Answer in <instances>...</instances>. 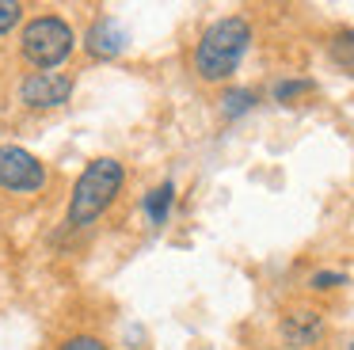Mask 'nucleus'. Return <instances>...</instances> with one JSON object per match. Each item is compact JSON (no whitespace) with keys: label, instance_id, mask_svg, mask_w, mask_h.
<instances>
[{"label":"nucleus","instance_id":"1","mask_svg":"<svg viewBox=\"0 0 354 350\" xmlns=\"http://www.w3.org/2000/svg\"><path fill=\"white\" fill-rule=\"evenodd\" d=\"M126 183V167L115 156H95L84 172L77 175L69 194V225L73 228H88L111 210V202L118 198Z\"/></svg>","mask_w":354,"mask_h":350},{"label":"nucleus","instance_id":"2","mask_svg":"<svg viewBox=\"0 0 354 350\" xmlns=\"http://www.w3.org/2000/svg\"><path fill=\"white\" fill-rule=\"evenodd\" d=\"M248 46H252V27L240 15L229 19H217L202 30L198 46H194V73L202 80H225V76L236 73V65L244 61Z\"/></svg>","mask_w":354,"mask_h":350},{"label":"nucleus","instance_id":"3","mask_svg":"<svg viewBox=\"0 0 354 350\" xmlns=\"http://www.w3.org/2000/svg\"><path fill=\"white\" fill-rule=\"evenodd\" d=\"M73 46H77V35H73V27L62 15H35L24 27V38H19V53H24L35 68L65 65Z\"/></svg>","mask_w":354,"mask_h":350},{"label":"nucleus","instance_id":"4","mask_svg":"<svg viewBox=\"0 0 354 350\" xmlns=\"http://www.w3.org/2000/svg\"><path fill=\"white\" fill-rule=\"evenodd\" d=\"M0 187L12 194H39L46 187V164L19 145H0Z\"/></svg>","mask_w":354,"mask_h":350},{"label":"nucleus","instance_id":"5","mask_svg":"<svg viewBox=\"0 0 354 350\" xmlns=\"http://www.w3.org/2000/svg\"><path fill=\"white\" fill-rule=\"evenodd\" d=\"M69 95H73V76H65V73H35L19 84V103L35 107V111L65 107Z\"/></svg>","mask_w":354,"mask_h":350},{"label":"nucleus","instance_id":"6","mask_svg":"<svg viewBox=\"0 0 354 350\" xmlns=\"http://www.w3.org/2000/svg\"><path fill=\"white\" fill-rule=\"evenodd\" d=\"M88 50L95 53V57H118V53L126 50V30L118 27L115 15H103V19L92 23V30H88Z\"/></svg>","mask_w":354,"mask_h":350},{"label":"nucleus","instance_id":"7","mask_svg":"<svg viewBox=\"0 0 354 350\" xmlns=\"http://www.w3.org/2000/svg\"><path fill=\"white\" fill-rule=\"evenodd\" d=\"M282 339L290 342L293 350L313 347V342L320 339V312H313V308L290 312V316L282 320Z\"/></svg>","mask_w":354,"mask_h":350},{"label":"nucleus","instance_id":"8","mask_svg":"<svg viewBox=\"0 0 354 350\" xmlns=\"http://www.w3.org/2000/svg\"><path fill=\"white\" fill-rule=\"evenodd\" d=\"M171 202H176V183H160L156 190H149L145 194V213L153 225H164L171 213Z\"/></svg>","mask_w":354,"mask_h":350},{"label":"nucleus","instance_id":"9","mask_svg":"<svg viewBox=\"0 0 354 350\" xmlns=\"http://www.w3.org/2000/svg\"><path fill=\"white\" fill-rule=\"evenodd\" d=\"M255 107V91L252 88H232L221 95V114L225 118H240V114H248Z\"/></svg>","mask_w":354,"mask_h":350},{"label":"nucleus","instance_id":"10","mask_svg":"<svg viewBox=\"0 0 354 350\" xmlns=\"http://www.w3.org/2000/svg\"><path fill=\"white\" fill-rule=\"evenodd\" d=\"M331 57L354 73V30H339V35L331 38Z\"/></svg>","mask_w":354,"mask_h":350},{"label":"nucleus","instance_id":"11","mask_svg":"<svg viewBox=\"0 0 354 350\" xmlns=\"http://www.w3.org/2000/svg\"><path fill=\"white\" fill-rule=\"evenodd\" d=\"M305 91H313V80H282V84H274V99H278V103H290V99L305 95Z\"/></svg>","mask_w":354,"mask_h":350},{"label":"nucleus","instance_id":"12","mask_svg":"<svg viewBox=\"0 0 354 350\" xmlns=\"http://www.w3.org/2000/svg\"><path fill=\"white\" fill-rule=\"evenodd\" d=\"M19 19H24V4L19 0H0V35H8Z\"/></svg>","mask_w":354,"mask_h":350},{"label":"nucleus","instance_id":"13","mask_svg":"<svg viewBox=\"0 0 354 350\" xmlns=\"http://www.w3.org/2000/svg\"><path fill=\"white\" fill-rule=\"evenodd\" d=\"M62 350H107V342L95 339V335H73L62 342Z\"/></svg>","mask_w":354,"mask_h":350},{"label":"nucleus","instance_id":"14","mask_svg":"<svg viewBox=\"0 0 354 350\" xmlns=\"http://www.w3.org/2000/svg\"><path fill=\"white\" fill-rule=\"evenodd\" d=\"M335 286H346V274H339V270L313 274V289H335Z\"/></svg>","mask_w":354,"mask_h":350}]
</instances>
